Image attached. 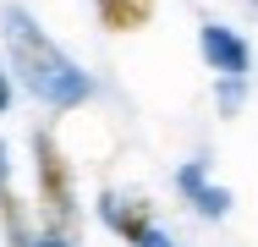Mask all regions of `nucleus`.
Wrapping results in <instances>:
<instances>
[{
  "label": "nucleus",
  "instance_id": "f257e3e1",
  "mask_svg": "<svg viewBox=\"0 0 258 247\" xmlns=\"http://www.w3.org/2000/svg\"><path fill=\"white\" fill-rule=\"evenodd\" d=\"M0 33H6V49H11V72L22 77V88L50 104V110H72L94 94V83L77 72V60L66 49L39 33V22L22 11V6H6L0 11Z\"/></svg>",
  "mask_w": 258,
  "mask_h": 247
},
{
  "label": "nucleus",
  "instance_id": "f03ea898",
  "mask_svg": "<svg viewBox=\"0 0 258 247\" xmlns=\"http://www.w3.org/2000/svg\"><path fill=\"white\" fill-rule=\"evenodd\" d=\"M33 170H39V209L50 214L55 231H66L77 220V209H72V170H66V159H60L50 132H33Z\"/></svg>",
  "mask_w": 258,
  "mask_h": 247
},
{
  "label": "nucleus",
  "instance_id": "7ed1b4c3",
  "mask_svg": "<svg viewBox=\"0 0 258 247\" xmlns=\"http://www.w3.org/2000/svg\"><path fill=\"white\" fill-rule=\"evenodd\" d=\"M198 49H204V60L214 72H225V77H242L247 72V44L231 33V28H220V22H204V33H198Z\"/></svg>",
  "mask_w": 258,
  "mask_h": 247
},
{
  "label": "nucleus",
  "instance_id": "20e7f679",
  "mask_svg": "<svg viewBox=\"0 0 258 247\" xmlns=\"http://www.w3.org/2000/svg\"><path fill=\"white\" fill-rule=\"evenodd\" d=\"M94 11L110 33H138V28H149L154 0H94Z\"/></svg>",
  "mask_w": 258,
  "mask_h": 247
},
{
  "label": "nucleus",
  "instance_id": "39448f33",
  "mask_svg": "<svg viewBox=\"0 0 258 247\" xmlns=\"http://www.w3.org/2000/svg\"><path fill=\"white\" fill-rule=\"evenodd\" d=\"M99 209H104V220H110V231H115V236H126V242H143V236L154 231V225H149V209H143V203H126V209H121L115 198H104Z\"/></svg>",
  "mask_w": 258,
  "mask_h": 247
},
{
  "label": "nucleus",
  "instance_id": "423d86ee",
  "mask_svg": "<svg viewBox=\"0 0 258 247\" xmlns=\"http://www.w3.org/2000/svg\"><path fill=\"white\" fill-rule=\"evenodd\" d=\"M181 187L198 198V209H204V214H214V220L231 209V198L220 193V187H204V170H198V165H187V170H181Z\"/></svg>",
  "mask_w": 258,
  "mask_h": 247
},
{
  "label": "nucleus",
  "instance_id": "0eeeda50",
  "mask_svg": "<svg viewBox=\"0 0 258 247\" xmlns=\"http://www.w3.org/2000/svg\"><path fill=\"white\" fill-rule=\"evenodd\" d=\"M132 247H176V242H170V236H165V231H149V236H143V242H132Z\"/></svg>",
  "mask_w": 258,
  "mask_h": 247
},
{
  "label": "nucleus",
  "instance_id": "6e6552de",
  "mask_svg": "<svg viewBox=\"0 0 258 247\" xmlns=\"http://www.w3.org/2000/svg\"><path fill=\"white\" fill-rule=\"evenodd\" d=\"M39 247H66V242H60V231H55V236H44V242H39Z\"/></svg>",
  "mask_w": 258,
  "mask_h": 247
},
{
  "label": "nucleus",
  "instance_id": "1a4fd4ad",
  "mask_svg": "<svg viewBox=\"0 0 258 247\" xmlns=\"http://www.w3.org/2000/svg\"><path fill=\"white\" fill-rule=\"evenodd\" d=\"M6 99H11V88H6V77H0V110H6Z\"/></svg>",
  "mask_w": 258,
  "mask_h": 247
}]
</instances>
